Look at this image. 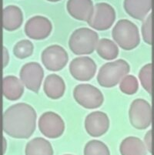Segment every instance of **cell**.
I'll return each mask as SVG.
<instances>
[{"instance_id":"obj_3","label":"cell","mask_w":154,"mask_h":155,"mask_svg":"<svg viewBox=\"0 0 154 155\" xmlns=\"http://www.w3.org/2000/svg\"><path fill=\"white\" fill-rule=\"evenodd\" d=\"M130 71V66L126 60H117L102 66L97 74V82L101 87L112 88L116 87Z\"/></svg>"},{"instance_id":"obj_25","label":"cell","mask_w":154,"mask_h":155,"mask_svg":"<svg viewBox=\"0 0 154 155\" xmlns=\"http://www.w3.org/2000/svg\"><path fill=\"white\" fill-rule=\"evenodd\" d=\"M120 90L126 95H133L139 90V82L137 78L133 75H126L120 83Z\"/></svg>"},{"instance_id":"obj_17","label":"cell","mask_w":154,"mask_h":155,"mask_svg":"<svg viewBox=\"0 0 154 155\" xmlns=\"http://www.w3.org/2000/svg\"><path fill=\"white\" fill-rule=\"evenodd\" d=\"M43 91L46 97L50 99H60L66 91V84L61 77L53 73L46 77L43 84Z\"/></svg>"},{"instance_id":"obj_13","label":"cell","mask_w":154,"mask_h":155,"mask_svg":"<svg viewBox=\"0 0 154 155\" xmlns=\"http://www.w3.org/2000/svg\"><path fill=\"white\" fill-rule=\"evenodd\" d=\"M110 128L108 115L102 111H94L85 119V129L93 137H100L107 133Z\"/></svg>"},{"instance_id":"obj_29","label":"cell","mask_w":154,"mask_h":155,"mask_svg":"<svg viewBox=\"0 0 154 155\" xmlns=\"http://www.w3.org/2000/svg\"><path fill=\"white\" fill-rule=\"evenodd\" d=\"M6 148H7L6 139H5V137H2V153H3V154H5V151H6Z\"/></svg>"},{"instance_id":"obj_28","label":"cell","mask_w":154,"mask_h":155,"mask_svg":"<svg viewBox=\"0 0 154 155\" xmlns=\"http://www.w3.org/2000/svg\"><path fill=\"white\" fill-rule=\"evenodd\" d=\"M2 63H3V67H7L8 62H9V54H8V50L5 46H3V49H2Z\"/></svg>"},{"instance_id":"obj_15","label":"cell","mask_w":154,"mask_h":155,"mask_svg":"<svg viewBox=\"0 0 154 155\" xmlns=\"http://www.w3.org/2000/svg\"><path fill=\"white\" fill-rule=\"evenodd\" d=\"M152 0H124L123 8L129 16L144 20L152 9Z\"/></svg>"},{"instance_id":"obj_18","label":"cell","mask_w":154,"mask_h":155,"mask_svg":"<svg viewBox=\"0 0 154 155\" xmlns=\"http://www.w3.org/2000/svg\"><path fill=\"white\" fill-rule=\"evenodd\" d=\"M2 94L8 101H18L24 94L23 83L15 76H6L2 80Z\"/></svg>"},{"instance_id":"obj_11","label":"cell","mask_w":154,"mask_h":155,"mask_svg":"<svg viewBox=\"0 0 154 155\" xmlns=\"http://www.w3.org/2000/svg\"><path fill=\"white\" fill-rule=\"evenodd\" d=\"M69 70L72 77L76 80L90 81L95 76L97 66L90 57L80 56L72 60Z\"/></svg>"},{"instance_id":"obj_23","label":"cell","mask_w":154,"mask_h":155,"mask_svg":"<svg viewBox=\"0 0 154 155\" xmlns=\"http://www.w3.org/2000/svg\"><path fill=\"white\" fill-rule=\"evenodd\" d=\"M84 155H110V149L103 142L98 140H90L84 147Z\"/></svg>"},{"instance_id":"obj_12","label":"cell","mask_w":154,"mask_h":155,"mask_svg":"<svg viewBox=\"0 0 154 155\" xmlns=\"http://www.w3.org/2000/svg\"><path fill=\"white\" fill-rule=\"evenodd\" d=\"M53 25L49 19L42 15H36L26 22L24 28L25 35L34 40H43L49 37Z\"/></svg>"},{"instance_id":"obj_5","label":"cell","mask_w":154,"mask_h":155,"mask_svg":"<svg viewBox=\"0 0 154 155\" xmlns=\"http://www.w3.org/2000/svg\"><path fill=\"white\" fill-rule=\"evenodd\" d=\"M73 97L77 104L89 110L100 107L104 101L103 93L97 87L88 84L76 86L73 90Z\"/></svg>"},{"instance_id":"obj_16","label":"cell","mask_w":154,"mask_h":155,"mask_svg":"<svg viewBox=\"0 0 154 155\" xmlns=\"http://www.w3.org/2000/svg\"><path fill=\"white\" fill-rule=\"evenodd\" d=\"M23 22V13L19 7L10 5L2 10V26L7 31L19 29Z\"/></svg>"},{"instance_id":"obj_6","label":"cell","mask_w":154,"mask_h":155,"mask_svg":"<svg viewBox=\"0 0 154 155\" xmlns=\"http://www.w3.org/2000/svg\"><path fill=\"white\" fill-rule=\"evenodd\" d=\"M129 117L133 127L145 130L152 124V107L149 103L144 99H136L130 104Z\"/></svg>"},{"instance_id":"obj_8","label":"cell","mask_w":154,"mask_h":155,"mask_svg":"<svg viewBox=\"0 0 154 155\" xmlns=\"http://www.w3.org/2000/svg\"><path fill=\"white\" fill-rule=\"evenodd\" d=\"M41 133L49 139H56L65 131V123L59 114L53 111H47L42 114L38 123Z\"/></svg>"},{"instance_id":"obj_20","label":"cell","mask_w":154,"mask_h":155,"mask_svg":"<svg viewBox=\"0 0 154 155\" xmlns=\"http://www.w3.org/2000/svg\"><path fill=\"white\" fill-rule=\"evenodd\" d=\"M25 155H53V146L43 137H35L25 146Z\"/></svg>"},{"instance_id":"obj_31","label":"cell","mask_w":154,"mask_h":155,"mask_svg":"<svg viewBox=\"0 0 154 155\" xmlns=\"http://www.w3.org/2000/svg\"><path fill=\"white\" fill-rule=\"evenodd\" d=\"M64 155H73V154H64Z\"/></svg>"},{"instance_id":"obj_22","label":"cell","mask_w":154,"mask_h":155,"mask_svg":"<svg viewBox=\"0 0 154 155\" xmlns=\"http://www.w3.org/2000/svg\"><path fill=\"white\" fill-rule=\"evenodd\" d=\"M34 46L32 43L28 39L20 40L13 47V54L16 58L19 60H24L29 56H31L33 53Z\"/></svg>"},{"instance_id":"obj_30","label":"cell","mask_w":154,"mask_h":155,"mask_svg":"<svg viewBox=\"0 0 154 155\" xmlns=\"http://www.w3.org/2000/svg\"><path fill=\"white\" fill-rule=\"evenodd\" d=\"M49 2H59L60 0H47Z\"/></svg>"},{"instance_id":"obj_26","label":"cell","mask_w":154,"mask_h":155,"mask_svg":"<svg viewBox=\"0 0 154 155\" xmlns=\"http://www.w3.org/2000/svg\"><path fill=\"white\" fill-rule=\"evenodd\" d=\"M142 36L144 42L149 45L152 44V13H150L142 24Z\"/></svg>"},{"instance_id":"obj_24","label":"cell","mask_w":154,"mask_h":155,"mask_svg":"<svg viewBox=\"0 0 154 155\" xmlns=\"http://www.w3.org/2000/svg\"><path fill=\"white\" fill-rule=\"evenodd\" d=\"M152 64L147 63L139 72V79L145 91L149 94L152 92Z\"/></svg>"},{"instance_id":"obj_9","label":"cell","mask_w":154,"mask_h":155,"mask_svg":"<svg viewBox=\"0 0 154 155\" xmlns=\"http://www.w3.org/2000/svg\"><path fill=\"white\" fill-rule=\"evenodd\" d=\"M41 60L46 70L52 72L62 70L69 61L67 52L59 45L46 47L41 54Z\"/></svg>"},{"instance_id":"obj_7","label":"cell","mask_w":154,"mask_h":155,"mask_svg":"<svg viewBox=\"0 0 154 155\" xmlns=\"http://www.w3.org/2000/svg\"><path fill=\"white\" fill-rule=\"evenodd\" d=\"M116 20V11L106 2H99L94 7V12L88 25L96 30L105 31L110 29Z\"/></svg>"},{"instance_id":"obj_19","label":"cell","mask_w":154,"mask_h":155,"mask_svg":"<svg viewBox=\"0 0 154 155\" xmlns=\"http://www.w3.org/2000/svg\"><path fill=\"white\" fill-rule=\"evenodd\" d=\"M121 155H147L146 145L136 137H127L120 145Z\"/></svg>"},{"instance_id":"obj_10","label":"cell","mask_w":154,"mask_h":155,"mask_svg":"<svg viewBox=\"0 0 154 155\" xmlns=\"http://www.w3.org/2000/svg\"><path fill=\"white\" fill-rule=\"evenodd\" d=\"M19 77L28 90L38 93L44 77V70L39 63L29 62L21 68Z\"/></svg>"},{"instance_id":"obj_1","label":"cell","mask_w":154,"mask_h":155,"mask_svg":"<svg viewBox=\"0 0 154 155\" xmlns=\"http://www.w3.org/2000/svg\"><path fill=\"white\" fill-rule=\"evenodd\" d=\"M37 114L32 106L19 103L7 108L2 117L3 131L15 139H28L36 127Z\"/></svg>"},{"instance_id":"obj_4","label":"cell","mask_w":154,"mask_h":155,"mask_svg":"<svg viewBox=\"0 0 154 155\" xmlns=\"http://www.w3.org/2000/svg\"><path fill=\"white\" fill-rule=\"evenodd\" d=\"M99 35L89 28L76 29L69 39V47L75 55L92 54L97 49Z\"/></svg>"},{"instance_id":"obj_14","label":"cell","mask_w":154,"mask_h":155,"mask_svg":"<svg viewBox=\"0 0 154 155\" xmlns=\"http://www.w3.org/2000/svg\"><path fill=\"white\" fill-rule=\"evenodd\" d=\"M94 7L92 0H68L66 3V9L72 17L87 22L93 16Z\"/></svg>"},{"instance_id":"obj_2","label":"cell","mask_w":154,"mask_h":155,"mask_svg":"<svg viewBox=\"0 0 154 155\" xmlns=\"http://www.w3.org/2000/svg\"><path fill=\"white\" fill-rule=\"evenodd\" d=\"M114 42L124 50H132L140 43V36L137 26L130 20H119L112 30Z\"/></svg>"},{"instance_id":"obj_27","label":"cell","mask_w":154,"mask_h":155,"mask_svg":"<svg viewBox=\"0 0 154 155\" xmlns=\"http://www.w3.org/2000/svg\"><path fill=\"white\" fill-rule=\"evenodd\" d=\"M144 143L146 145L148 152L152 153L153 152V143H152V130H149V131L144 136Z\"/></svg>"},{"instance_id":"obj_21","label":"cell","mask_w":154,"mask_h":155,"mask_svg":"<svg viewBox=\"0 0 154 155\" xmlns=\"http://www.w3.org/2000/svg\"><path fill=\"white\" fill-rule=\"evenodd\" d=\"M96 50L99 56L105 60H115L119 55V47L116 43L106 38L99 40Z\"/></svg>"}]
</instances>
